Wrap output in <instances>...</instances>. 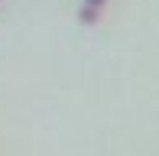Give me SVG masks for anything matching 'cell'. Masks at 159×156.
<instances>
[{"instance_id": "1", "label": "cell", "mask_w": 159, "mask_h": 156, "mask_svg": "<svg viewBox=\"0 0 159 156\" xmlns=\"http://www.w3.org/2000/svg\"><path fill=\"white\" fill-rule=\"evenodd\" d=\"M84 3H88V10H98V7L104 3V0H84Z\"/></svg>"}]
</instances>
